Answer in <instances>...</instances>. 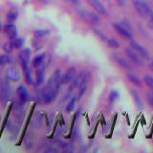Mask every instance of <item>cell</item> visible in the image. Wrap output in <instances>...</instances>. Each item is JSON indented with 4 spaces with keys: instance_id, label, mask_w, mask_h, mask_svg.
<instances>
[{
    "instance_id": "cell-1",
    "label": "cell",
    "mask_w": 153,
    "mask_h": 153,
    "mask_svg": "<svg viewBox=\"0 0 153 153\" xmlns=\"http://www.w3.org/2000/svg\"><path fill=\"white\" fill-rule=\"evenodd\" d=\"M61 76V71L59 69H56L52 74L50 79L47 81L46 86L40 91L39 95H38L39 102L43 104H49L56 100L60 89Z\"/></svg>"
},
{
    "instance_id": "cell-2",
    "label": "cell",
    "mask_w": 153,
    "mask_h": 153,
    "mask_svg": "<svg viewBox=\"0 0 153 153\" xmlns=\"http://www.w3.org/2000/svg\"><path fill=\"white\" fill-rule=\"evenodd\" d=\"M91 78V73L87 70H82L76 75V79L72 81V84L69 88V93L74 89H79V96L78 99H80L84 95L86 89H87V85Z\"/></svg>"
},
{
    "instance_id": "cell-3",
    "label": "cell",
    "mask_w": 153,
    "mask_h": 153,
    "mask_svg": "<svg viewBox=\"0 0 153 153\" xmlns=\"http://www.w3.org/2000/svg\"><path fill=\"white\" fill-rule=\"evenodd\" d=\"M131 1L136 13L141 17L148 19L153 14V11L147 0H131Z\"/></svg>"
},
{
    "instance_id": "cell-4",
    "label": "cell",
    "mask_w": 153,
    "mask_h": 153,
    "mask_svg": "<svg viewBox=\"0 0 153 153\" xmlns=\"http://www.w3.org/2000/svg\"><path fill=\"white\" fill-rule=\"evenodd\" d=\"M113 28L120 36H122L123 39L131 40L133 38V33L131 31V28L128 24L123 22H117L113 24Z\"/></svg>"
},
{
    "instance_id": "cell-5",
    "label": "cell",
    "mask_w": 153,
    "mask_h": 153,
    "mask_svg": "<svg viewBox=\"0 0 153 153\" xmlns=\"http://www.w3.org/2000/svg\"><path fill=\"white\" fill-rule=\"evenodd\" d=\"M78 14L83 21H85L88 24L90 23V24H93V25H99L100 22V18L97 13L88 12V11H86V10H83V9L79 10Z\"/></svg>"
},
{
    "instance_id": "cell-6",
    "label": "cell",
    "mask_w": 153,
    "mask_h": 153,
    "mask_svg": "<svg viewBox=\"0 0 153 153\" xmlns=\"http://www.w3.org/2000/svg\"><path fill=\"white\" fill-rule=\"evenodd\" d=\"M124 51H126V54L128 56V59H130L133 63H135L138 66H143V60H145V59H143L135 50H133L130 46L126 48V50H124Z\"/></svg>"
},
{
    "instance_id": "cell-7",
    "label": "cell",
    "mask_w": 153,
    "mask_h": 153,
    "mask_svg": "<svg viewBox=\"0 0 153 153\" xmlns=\"http://www.w3.org/2000/svg\"><path fill=\"white\" fill-rule=\"evenodd\" d=\"M30 56H31V50L29 49V48H25V49H23L18 55L19 61H20V64H21L24 71L29 68Z\"/></svg>"
},
{
    "instance_id": "cell-8",
    "label": "cell",
    "mask_w": 153,
    "mask_h": 153,
    "mask_svg": "<svg viewBox=\"0 0 153 153\" xmlns=\"http://www.w3.org/2000/svg\"><path fill=\"white\" fill-rule=\"evenodd\" d=\"M130 47L133 50H135L143 59H149V53H148L147 49H146V48L143 45H141L139 42H137L135 40H132L130 42Z\"/></svg>"
},
{
    "instance_id": "cell-9",
    "label": "cell",
    "mask_w": 153,
    "mask_h": 153,
    "mask_svg": "<svg viewBox=\"0 0 153 153\" xmlns=\"http://www.w3.org/2000/svg\"><path fill=\"white\" fill-rule=\"evenodd\" d=\"M111 57L117 64H119L122 67L123 69H124V70H131L132 69L131 64L129 63L124 57H123L121 55H119L118 53H111Z\"/></svg>"
},
{
    "instance_id": "cell-10",
    "label": "cell",
    "mask_w": 153,
    "mask_h": 153,
    "mask_svg": "<svg viewBox=\"0 0 153 153\" xmlns=\"http://www.w3.org/2000/svg\"><path fill=\"white\" fill-rule=\"evenodd\" d=\"M76 70L75 67H70L66 71V73L61 76V84H69L73 81L76 76Z\"/></svg>"
},
{
    "instance_id": "cell-11",
    "label": "cell",
    "mask_w": 153,
    "mask_h": 153,
    "mask_svg": "<svg viewBox=\"0 0 153 153\" xmlns=\"http://www.w3.org/2000/svg\"><path fill=\"white\" fill-rule=\"evenodd\" d=\"M87 1L90 6L97 12V13L102 14V16H107L108 14L106 8L104 7V5L100 0H87Z\"/></svg>"
},
{
    "instance_id": "cell-12",
    "label": "cell",
    "mask_w": 153,
    "mask_h": 153,
    "mask_svg": "<svg viewBox=\"0 0 153 153\" xmlns=\"http://www.w3.org/2000/svg\"><path fill=\"white\" fill-rule=\"evenodd\" d=\"M11 97V88L7 81L0 80V100H6Z\"/></svg>"
},
{
    "instance_id": "cell-13",
    "label": "cell",
    "mask_w": 153,
    "mask_h": 153,
    "mask_svg": "<svg viewBox=\"0 0 153 153\" xmlns=\"http://www.w3.org/2000/svg\"><path fill=\"white\" fill-rule=\"evenodd\" d=\"M4 32L11 40H13L14 38L17 37V28L13 23H8L7 25H5Z\"/></svg>"
},
{
    "instance_id": "cell-14",
    "label": "cell",
    "mask_w": 153,
    "mask_h": 153,
    "mask_svg": "<svg viewBox=\"0 0 153 153\" xmlns=\"http://www.w3.org/2000/svg\"><path fill=\"white\" fill-rule=\"evenodd\" d=\"M17 95L19 97V100L22 103H26L30 100V94H29L28 89L24 85H20L17 88Z\"/></svg>"
},
{
    "instance_id": "cell-15",
    "label": "cell",
    "mask_w": 153,
    "mask_h": 153,
    "mask_svg": "<svg viewBox=\"0 0 153 153\" xmlns=\"http://www.w3.org/2000/svg\"><path fill=\"white\" fill-rule=\"evenodd\" d=\"M6 76L9 80L13 81V82H16L21 79L20 73L16 68H9L6 72Z\"/></svg>"
},
{
    "instance_id": "cell-16",
    "label": "cell",
    "mask_w": 153,
    "mask_h": 153,
    "mask_svg": "<svg viewBox=\"0 0 153 153\" xmlns=\"http://www.w3.org/2000/svg\"><path fill=\"white\" fill-rule=\"evenodd\" d=\"M46 59V54L45 53H42V54H39L36 56L32 60V66L33 68H39L42 65H44V62Z\"/></svg>"
},
{
    "instance_id": "cell-17",
    "label": "cell",
    "mask_w": 153,
    "mask_h": 153,
    "mask_svg": "<svg viewBox=\"0 0 153 153\" xmlns=\"http://www.w3.org/2000/svg\"><path fill=\"white\" fill-rule=\"evenodd\" d=\"M44 76H45V66L42 65L39 68H37V72H36V84L37 86L42 84V82L44 81Z\"/></svg>"
},
{
    "instance_id": "cell-18",
    "label": "cell",
    "mask_w": 153,
    "mask_h": 153,
    "mask_svg": "<svg viewBox=\"0 0 153 153\" xmlns=\"http://www.w3.org/2000/svg\"><path fill=\"white\" fill-rule=\"evenodd\" d=\"M130 92H131V95L134 99V102H135V104L137 105V107L142 109L143 107V100L140 97V95H139V93H138V91L135 89H131Z\"/></svg>"
},
{
    "instance_id": "cell-19",
    "label": "cell",
    "mask_w": 153,
    "mask_h": 153,
    "mask_svg": "<svg viewBox=\"0 0 153 153\" xmlns=\"http://www.w3.org/2000/svg\"><path fill=\"white\" fill-rule=\"evenodd\" d=\"M76 102H78V98H76V97L71 98V100H69V102L67 103V105H66V112L71 113L72 111H74V109L76 107Z\"/></svg>"
},
{
    "instance_id": "cell-20",
    "label": "cell",
    "mask_w": 153,
    "mask_h": 153,
    "mask_svg": "<svg viewBox=\"0 0 153 153\" xmlns=\"http://www.w3.org/2000/svg\"><path fill=\"white\" fill-rule=\"evenodd\" d=\"M127 79H128L129 80H130L133 84H135V85H137V86H141L142 81H141V79H139L135 74H133V73H128V74H127Z\"/></svg>"
},
{
    "instance_id": "cell-21",
    "label": "cell",
    "mask_w": 153,
    "mask_h": 153,
    "mask_svg": "<svg viewBox=\"0 0 153 153\" xmlns=\"http://www.w3.org/2000/svg\"><path fill=\"white\" fill-rule=\"evenodd\" d=\"M17 12L16 11V10H11L9 13H8V14H7V19H8V21L10 22V23H13L16 19L17 18Z\"/></svg>"
},
{
    "instance_id": "cell-22",
    "label": "cell",
    "mask_w": 153,
    "mask_h": 153,
    "mask_svg": "<svg viewBox=\"0 0 153 153\" xmlns=\"http://www.w3.org/2000/svg\"><path fill=\"white\" fill-rule=\"evenodd\" d=\"M11 62V57L8 54H4L0 56V66H4L7 65Z\"/></svg>"
},
{
    "instance_id": "cell-23",
    "label": "cell",
    "mask_w": 153,
    "mask_h": 153,
    "mask_svg": "<svg viewBox=\"0 0 153 153\" xmlns=\"http://www.w3.org/2000/svg\"><path fill=\"white\" fill-rule=\"evenodd\" d=\"M13 48H14V46H13V40L6 42L4 44V46H3V49H4V51H5L6 54H11V53L13 52Z\"/></svg>"
},
{
    "instance_id": "cell-24",
    "label": "cell",
    "mask_w": 153,
    "mask_h": 153,
    "mask_svg": "<svg viewBox=\"0 0 153 153\" xmlns=\"http://www.w3.org/2000/svg\"><path fill=\"white\" fill-rule=\"evenodd\" d=\"M143 80H145V83L147 85V87L153 91V76L149 75H146L145 78H143Z\"/></svg>"
},
{
    "instance_id": "cell-25",
    "label": "cell",
    "mask_w": 153,
    "mask_h": 153,
    "mask_svg": "<svg viewBox=\"0 0 153 153\" xmlns=\"http://www.w3.org/2000/svg\"><path fill=\"white\" fill-rule=\"evenodd\" d=\"M50 33V31L47 30V29H40V30H36L33 32V35L36 36H38V37H41V36H47Z\"/></svg>"
},
{
    "instance_id": "cell-26",
    "label": "cell",
    "mask_w": 153,
    "mask_h": 153,
    "mask_svg": "<svg viewBox=\"0 0 153 153\" xmlns=\"http://www.w3.org/2000/svg\"><path fill=\"white\" fill-rule=\"evenodd\" d=\"M107 44L109 47H111V48H114V49H117V48L120 47V43L118 40H116L115 38H107Z\"/></svg>"
},
{
    "instance_id": "cell-27",
    "label": "cell",
    "mask_w": 153,
    "mask_h": 153,
    "mask_svg": "<svg viewBox=\"0 0 153 153\" xmlns=\"http://www.w3.org/2000/svg\"><path fill=\"white\" fill-rule=\"evenodd\" d=\"M13 43L14 48H16V49H19V48H21L23 46V44H24V39H23L22 37H16L13 40Z\"/></svg>"
},
{
    "instance_id": "cell-28",
    "label": "cell",
    "mask_w": 153,
    "mask_h": 153,
    "mask_svg": "<svg viewBox=\"0 0 153 153\" xmlns=\"http://www.w3.org/2000/svg\"><path fill=\"white\" fill-rule=\"evenodd\" d=\"M119 97H120V94H119L118 91H116V90L111 91V93H110V95H109L110 103H113V102H115V100L119 99Z\"/></svg>"
},
{
    "instance_id": "cell-29",
    "label": "cell",
    "mask_w": 153,
    "mask_h": 153,
    "mask_svg": "<svg viewBox=\"0 0 153 153\" xmlns=\"http://www.w3.org/2000/svg\"><path fill=\"white\" fill-rule=\"evenodd\" d=\"M24 73H25V78H26L27 82L30 84H33V76H32V71L30 69V67L24 71Z\"/></svg>"
},
{
    "instance_id": "cell-30",
    "label": "cell",
    "mask_w": 153,
    "mask_h": 153,
    "mask_svg": "<svg viewBox=\"0 0 153 153\" xmlns=\"http://www.w3.org/2000/svg\"><path fill=\"white\" fill-rule=\"evenodd\" d=\"M94 32H95V33H96V35H97L100 38H102V40H105V41H106L107 40V36H105L104 35V33L102 32V31H100V30H99V29H97V28H94Z\"/></svg>"
},
{
    "instance_id": "cell-31",
    "label": "cell",
    "mask_w": 153,
    "mask_h": 153,
    "mask_svg": "<svg viewBox=\"0 0 153 153\" xmlns=\"http://www.w3.org/2000/svg\"><path fill=\"white\" fill-rule=\"evenodd\" d=\"M63 1L67 4L71 5V6H79L80 5V1L79 0H63Z\"/></svg>"
},
{
    "instance_id": "cell-32",
    "label": "cell",
    "mask_w": 153,
    "mask_h": 153,
    "mask_svg": "<svg viewBox=\"0 0 153 153\" xmlns=\"http://www.w3.org/2000/svg\"><path fill=\"white\" fill-rule=\"evenodd\" d=\"M60 146L63 148V150L65 151H72V146L71 143H60Z\"/></svg>"
},
{
    "instance_id": "cell-33",
    "label": "cell",
    "mask_w": 153,
    "mask_h": 153,
    "mask_svg": "<svg viewBox=\"0 0 153 153\" xmlns=\"http://www.w3.org/2000/svg\"><path fill=\"white\" fill-rule=\"evenodd\" d=\"M147 20H148V26H149L150 29H152V30H153V14L147 19Z\"/></svg>"
},
{
    "instance_id": "cell-34",
    "label": "cell",
    "mask_w": 153,
    "mask_h": 153,
    "mask_svg": "<svg viewBox=\"0 0 153 153\" xmlns=\"http://www.w3.org/2000/svg\"><path fill=\"white\" fill-rule=\"evenodd\" d=\"M147 99H148V102L153 106V94H147Z\"/></svg>"
},
{
    "instance_id": "cell-35",
    "label": "cell",
    "mask_w": 153,
    "mask_h": 153,
    "mask_svg": "<svg viewBox=\"0 0 153 153\" xmlns=\"http://www.w3.org/2000/svg\"><path fill=\"white\" fill-rule=\"evenodd\" d=\"M116 2L120 5V6H124L126 3V0H116Z\"/></svg>"
},
{
    "instance_id": "cell-36",
    "label": "cell",
    "mask_w": 153,
    "mask_h": 153,
    "mask_svg": "<svg viewBox=\"0 0 153 153\" xmlns=\"http://www.w3.org/2000/svg\"><path fill=\"white\" fill-rule=\"evenodd\" d=\"M45 151L46 152H56L57 150L56 149V148H54V147H50V148H48V149H46Z\"/></svg>"
},
{
    "instance_id": "cell-37",
    "label": "cell",
    "mask_w": 153,
    "mask_h": 153,
    "mask_svg": "<svg viewBox=\"0 0 153 153\" xmlns=\"http://www.w3.org/2000/svg\"><path fill=\"white\" fill-rule=\"evenodd\" d=\"M150 66H151V69H152V71H153V59H152V60H151V63H150Z\"/></svg>"
},
{
    "instance_id": "cell-38",
    "label": "cell",
    "mask_w": 153,
    "mask_h": 153,
    "mask_svg": "<svg viewBox=\"0 0 153 153\" xmlns=\"http://www.w3.org/2000/svg\"><path fill=\"white\" fill-rule=\"evenodd\" d=\"M0 30H1V24H0Z\"/></svg>"
}]
</instances>
